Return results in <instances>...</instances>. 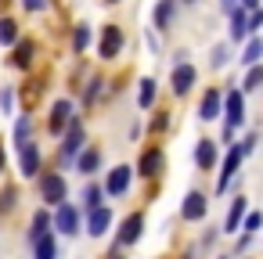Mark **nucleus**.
Segmentation results:
<instances>
[{
  "mask_svg": "<svg viewBox=\"0 0 263 259\" xmlns=\"http://www.w3.org/2000/svg\"><path fill=\"white\" fill-rule=\"evenodd\" d=\"M220 259H227V255H220Z\"/></svg>",
  "mask_w": 263,
  "mask_h": 259,
  "instance_id": "45",
  "label": "nucleus"
},
{
  "mask_svg": "<svg viewBox=\"0 0 263 259\" xmlns=\"http://www.w3.org/2000/svg\"><path fill=\"white\" fill-rule=\"evenodd\" d=\"M241 8H245V11H256V8H259V0H241Z\"/></svg>",
  "mask_w": 263,
  "mask_h": 259,
  "instance_id": "39",
  "label": "nucleus"
},
{
  "mask_svg": "<svg viewBox=\"0 0 263 259\" xmlns=\"http://www.w3.org/2000/svg\"><path fill=\"white\" fill-rule=\"evenodd\" d=\"M87 44H90V26H76V33H72V47H76V51H87Z\"/></svg>",
  "mask_w": 263,
  "mask_h": 259,
  "instance_id": "29",
  "label": "nucleus"
},
{
  "mask_svg": "<svg viewBox=\"0 0 263 259\" xmlns=\"http://www.w3.org/2000/svg\"><path fill=\"white\" fill-rule=\"evenodd\" d=\"M259 26H263V11L256 8V11L249 15V33H252V29H259Z\"/></svg>",
  "mask_w": 263,
  "mask_h": 259,
  "instance_id": "36",
  "label": "nucleus"
},
{
  "mask_svg": "<svg viewBox=\"0 0 263 259\" xmlns=\"http://www.w3.org/2000/svg\"><path fill=\"white\" fill-rule=\"evenodd\" d=\"M51 223H54L58 234H69V237H72V234H80V209L69 205V202H62V205L54 209V220H51Z\"/></svg>",
  "mask_w": 263,
  "mask_h": 259,
  "instance_id": "4",
  "label": "nucleus"
},
{
  "mask_svg": "<svg viewBox=\"0 0 263 259\" xmlns=\"http://www.w3.org/2000/svg\"><path fill=\"white\" fill-rule=\"evenodd\" d=\"M245 212H249V198H245V194H238V198L231 202V209H227V223H223V230H227V234H234V230L241 227Z\"/></svg>",
  "mask_w": 263,
  "mask_h": 259,
  "instance_id": "16",
  "label": "nucleus"
},
{
  "mask_svg": "<svg viewBox=\"0 0 263 259\" xmlns=\"http://www.w3.org/2000/svg\"><path fill=\"white\" fill-rule=\"evenodd\" d=\"M227 58H231V54H227V47H223V44L209 51V65H213V69H223V65H227Z\"/></svg>",
  "mask_w": 263,
  "mask_h": 259,
  "instance_id": "30",
  "label": "nucleus"
},
{
  "mask_svg": "<svg viewBox=\"0 0 263 259\" xmlns=\"http://www.w3.org/2000/svg\"><path fill=\"white\" fill-rule=\"evenodd\" d=\"M33 51H36V47H33L29 40H18V44H15V58H11V65H15V69H29V65H33Z\"/></svg>",
  "mask_w": 263,
  "mask_h": 259,
  "instance_id": "21",
  "label": "nucleus"
},
{
  "mask_svg": "<svg viewBox=\"0 0 263 259\" xmlns=\"http://www.w3.org/2000/svg\"><path fill=\"white\" fill-rule=\"evenodd\" d=\"M108 227H112V209H108V205H98V209H90L87 230H90L94 237H101V234H108Z\"/></svg>",
  "mask_w": 263,
  "mask_h": 259,
  "instance_id": "12",
  "label": "nucleus"
},
{
  "mask_svg": "<svg viewBox=\"0 0 263 259\" xmlns=\"http://www.w3.org/2000/svg\"><path fill=\"white\" fill-rule=\"evenodd\" d=\"M15 202H18V191H15V187H4V194H0V212L15 209Z\"/></svg>",
  "mask_w": 263,
  "mask_h": 259,
  "instance_id": "32",
  "label": "nucleus"
},
{
  "mask_svg": "<svg viewBox=\"0 0 263 259\" xmlns=\"http://www.w3.org/2000/svg\"><path fill=\"white\" fill-rule=\"evenodd\" d=\"M141 230H144V216H141V212H130V216L123 220V227H119V245L141 241Z\"/></svg>",
  "mask_w": 263,
  "mask_h": 259,
  "instance_id": "9",
  "label": "nucleus"
},
{
  "mask_svg": "<svg viewBox=\"0 0 263 259\" xmlns=\"http://www.w3.org/2000/svg\"><path fill=\"white\" fill-rule=\"evenodd\" d=\"M65 191H69V187H65V176H62V173H44V176H40V198H44L47 205L58 209V205L65 202Z\"/></svg>",
  "mask_w": 263,
  "mask_h": 259,
  "instance_id": "1",
  "label": "nucleus"
},
{
  "mask_svg": "<svg viewBox=\"0 0 263 259\" xmlns=\"http://www.w3.org/2000/svg\"><path fill=\"white\" fill-rule=\"evenodd\" d=\"M223 8H227V11H234V0H223Z\"/></svg>",
  "mask_w": 263,
  "mask_h": 259,
  "instance_id": "40",
  "label": "nucleus"
},
{
  "mask_svg": "<svg viewBox=\"0 0 263 259\" xmlns=\"http://www.w3.org/2000/svg\"><path fill=\"white\" fill-rule=\"evenodd\" d=\"M130 180H134V169L130 166H116L112 173H108V180H105V194H126L130 191Z\"/></svg>",
  "mask_w": 263,
  "mask_h": 259,
  "instance_id": "7",
  "label": "nucleus"
},
{
  "mask_svg": "<svg viewBox=\"0 0 263 259\" xmlns=\"http://www.w3.org/2000/svg\"><path fill=\"white\" fill-rule=\"evenodd\" d=\"M234 148L241 151V158H249V155H252V148H256V133H249V137H245V141H238Z\"/></svg>",
  "mask_w": 263,
  "mask_h": 259,
  "instance_id": "35",
  "label": "nucleus"
},
{
  "mask_svg": "<svg viewBox=\"0 0 263 259\" xmlns=\"http://www.w3.org/2000/svg\"><path fill=\"white\" fill-rule=\"evenodd\" d=\"M29 130H33V123H29V119H18V123H15V141L26 144V141H29Z\"/></svg>",
  "mask_w": 263,
  "mask_h": 259,
  "instance_id": "33",
  "label": "nucleus"
},
{
  "mask_svg": "<svg viewBox=\"0 0 263 259\" xmlns=\"http://www.w3.org/2000/svg\"><path fill=\"white\" fill-rule=\"evenodd\" d=\"M18 169H22V176H40V144H33V141L18 144Z\"/></svg>",
  "mask_w": 263,
  "mask_h": 259,
  "instance_id": "5",
  "label": "nucleus"
},
{
  "mask_svg": "<svg viewBox=\"0 0 263 259\" xmlns=\"http://www.w3.org/2000/svg\"><path fill=\"white\" fill-rule=\"evenodd\" d=\"M0 173H4V148H0Z\"/></svg>",
  "mask_w": 263,
  "mask_h": 259,
  "instance_id": "41",
  "label": "nucleus"
},
{
  "mask_svg": "<svg viewBox=\"0 0 263 259\" xmlns=\"http://www.w3.org/2000/svg\"><path fill=\"white\" fill-rule=\"evenodd\" d=\"M83 205H87V209H98V205H105V187L90 180V184L83 187Z\"/></svg>",
  "mask_w": 263,
  "mask_h": 259,
  "instance_id": "23",
  "label": "nucleus"
},
{
  "mask_svg": "<svg viewBox=\"0 0 263 259\" xmlns=\"http://www.w3.org/2000/svg\"><path fill=\"white\" fill-rule=\"evenodd\" d=\"M238 166H241V151H238V148H231V151H227V158H223V166H220V184H216V191H227V184L238 176Z\"/></svg>",
  "mask_w": 263,
  "mask_h": 259,
  "instance_id": "11",
  "label": "nucleus"
},
{
  "mask_svg": "<svg viewBox=\"0 0 263 259\" xmlns=\"http://www.w3.org/2000/svg\"><path fill=\"white\" fill-rule=\"evenodd\" d=\"M11 108H15V94L4 87V90H0V112H4V115H11Z\"/></svg>",
  "mask_w": 263,
  "mask_h": 259,
  "instance_id": "34",
  "label": "nucleus"
},
{
  "mask_svg": "<svg viewBox=\"0 0 263 259\" xmlns=\"http://www.w3.org/2000/svg\"><path fill=\"white\" fill-rule=\"evenodd\" d=\"M0 44H4V47L18 44V22L15 18H0Z\"/></svg>",
  "mask_w": 263,
  "mask_h": 259,
  "instance_id": "25",
  "label": "nucleus"
},
{
  "mask_svg": "<svg viewBox=\"0 0 263 259\" xmlns=\"http://www.w3.org/2000/svg\"><path fill=\"white\" fill-rule=\"evenodd\" d=\"M220 108H223V97H220V90L213 87V90H205V97H202V105H198V119L213 123V119H220Z\"/></svg>",
  "mask_w": 263,
  "mask_h": 259,
  "instance_id": "10",
  "label": "nucleus"
},
{
  "mask_svg": "<svg viewBox=\"0 0 263 259\" xmlns=\"http://www.w3.org/2000/svg\"><path fill=\"white\" fill-rule=\"evenodd\" d=\"M72 123V101H54V108H51V133H62L65 126Z\"/></svg>",
  "mask_w": 263,
  "mask_h": 259,
  "instance_id": "14",
  "label": "nucleus"
},
{
  "mask_svg": "<svg viewBox=\"0 0 263 259\" xmlns=\"http://www.w3.org/2000/svg\"><path fill=\"white\" fill-rule=\"evenodd\" d=\"M76 169H80L83 176L98 173V169H101V151H98V148H83V151L76 155Z\"/></svg>",
  "mask_w": 263,
  "mask_h": 259,
  "instance_id": "17",
  "label": "nucleus"
},
{
  "mask_svg": "<svg viewBox=\"0 0 263 259\" xmlns=\"http://www.w3.org/2000/svg\"><path fill=\"white\" fill-rule=\"evenodd\" d=\"M184 4H198V0H184Z\"/></svg>",
  "mask_w": 263,
  "mask_h": 259,
  "instance_id": "42",
  "label": "nucleus"
},
{
  "mask_svg": "<svg viewBox=\"0 0 263 259\" xmlns=\"http://www.w3.org/2000/svg\"><path fill=\"white\" fill-rule=\"evenodd\" d=\"M231 40L234 44H241V40H249V15H245V8L238 11H231Z\"/></svg>",
  "mask_w": 263,
  "mask_h": 259,
  "instance_id": "19",
  "label": "nucleus"
},
{
  "mask_svg": "<svg viewBox=\"0 0 263 259\" xmlns=\"http://www.w3.org/2000/svg\"><path fill=\"white\" fill-rule=\"evenodd\" d=\"M177 15V0H155V29H170Z\"/></svg>",
  "mask_w": 263,
  "mask_h": 259,
  "instance_id": "20",
  "label": "nucleus"
},
{
  "mask_svg": "<svg viewBox=\"0 0 263 259\" xmlns=\"http://www.w3.org/2000/svg\"><path fill=\"white\" fill-rule=\"evenodd\" d=\"M249 245H252V234H241V237H238V252H245Z\"/></svg>",
  "mask_w": 263,
  "mask_h": 259,
  "instance_id": "38",
  "label": "nucleus"
},
{
  "mask_svg": "<svg viewBox=\"0 0 263 259\" xmlns=\"http://www.w3.org/2000/svg\"><path fill=\"white\" fill-rule=\"evenodd\" d=\"M259 87H263V65H252L245 83H241V90H259Z\"/></svg>",
  "mask_w": 263,
  "mask_h": 259,
  "instance_id": "28",
  "label": "nucleus"
},
{
  "mask_svg": "<svg viewBox=\"0 0 263 259\" xmlns=\"http://www.w3.org/2000/svg\"><path fill=\"white\" fill-rule=\"evenodd\" d=\"M159 169H162V151L159 148H148L144 158H141V176H155Z\"/></svg>",
  "mask_w": 263,
  "mask_h": 259,
  "instance_id": "22",
  "label": "nucleus"
},
{
  "mask_svg": "<svg viewBox=\"0 0 263 259\" xmlns=\"http://www.w3.org/2000/svg\"><path fill=\"white\" fill-rule=\"evenodd\" d=\"M184 259H191V255H184Z\"/></svg>",
  "mask_w": 263,
  "mask_h": 259,
  "instance_id": "44",
  "label": "nucleus"
},
{
  "mask_svg": "<svg viewBox=\"0 0 263 259\" xmlns=\"http://www.w3.org/2000/svg\"><path fill=\"white\" fill-rule=\"evenodd\" d=\"M119 47H123V29H119V26H105L98 54H101V58H116V54H119Z\"/></svg>",
  "mask_w": 263,
  "mask_h": 259,
  "instance_id": "8",
  "label": "nucleus"
},
{
  "mask_svg": "<svg viewBox=\"0 0 263 259\" xmlns=\"http://www.w3.org/2000/svg\"><path fill=\"white\" fill-rule=\"evenodd\" d=\"M259 58H263V40H249L245 44V51H241V65H259Z\"/></svg>",
  "mask_w": 263,
  "mask_h": 259,
  "instance_id": "24",
  "label": "nucleus"
},
{
  "mask_svg": "<svg viewBox=\"0 0 263 259\" xmlns=\"http://www.w3.org/2000/svg\"><path fill=\"white\" fill-rule=\"evenodd\" d=\"M223 119H227V130L234 133L241 123H245V97H241V90H231L227 97H223Z\"/></svg>",
  "mask_w": 263,
  "mask_h": 259,
  "instance_id": "2",
  "label": "nucleus"
},
{
  "mask_svg": "<svg viewBox=\"0 0 263 259\" xmlns=\"http://www.w3.org/2000/svg\"><path fill=\"white\" fill-rule=\"evenodd\" d=\"M216 158H220L216 144H213L209 137H202V141L195 144V162H198V169H213V166H216Z\"/></svg>",
  "mask_w": 263,
  "mask_h": 259,
  "instance_id": "15",
  "label": "nucleus"
},
{
  "mask_svg": "<svg viewBox=\"0 0 263 259\" xmlns=\"http://www.w3.org/2000/svg\"><path fill=\"white\" fill-rule=\"evenodd\" d=\"M83 141H87L83 123L72 119V123H69V133H65V141H62V162H76V155L83 151Z\"/></svg>",
  "mask_w": 263,
  "mask_h": 259,
  "instance_id": "3",
  "label": "nucleus"
},
{
  "mask_svg": "<svg viewBox=\"0 0 263 259\" xmlns=\"http://www.w3.org/2000/svg\"><path fill=\"white\" fill-rule=\"evenodd\" d=\"M259 227H263V216H259V212H245L241 230H245V234H252V230H259Z\"/></svg>",
  "mask_w": 263,
  "mask_h": 259,
  "instance_id": "31",
  "label": "nucleus"
},
{
  "mask_svg": "<svg viewBox=\"0 0 263 259\" xmlns=\"http://www.w3.org/2000/svg\"><path fill=\"white\" fill-rule=\"evenodd\" d=\"M22 4H26L29 11H44V8H47V0H22Z\"/></svg>",
  "mask_w": 263,
  "mask_h": 259,
  "instance_id": "37",
  "label": "nucleus"
},
{
  "mask_svg": "<svg viewBox=\"0 0 263 259\" xmlns=\"http://www.w3.org/2000/svg\"><path fill=\"white\" fill-rule=\"evenodd\" d=\"M141 108H152L155 105V79H141Z\"/></svg>",
  "mask_w": 263,
  "mask_h": 259,
  "instance_id": "27",
  "label": "nucleus"
},
{
  "mask_svg": "<svg viewBox=\"0 0 263 259\" xmlns=\"http://www.w3.org/2000/svg\"><path fill=\"white\" fill-rule=\"evenodd\" d=\"M33 259H58V245H54V234H40L33 241Z\"/></svg>",
  "mask_w": 263,
  "mask_h": 259,
  "instance_id": "18",
  "label": "nucleus"
},
{
  "mask_svg": "<svg viewBox=\"0 0 263 259\" xmlns=\"http://www.w3.org/2000/svg\"><path fill=\"white\" fill-rule=\"evenodd\" d=\"M108 4H119V0H108Z\"/></svg>",
  "mask_w": 263,
  "mask_h": 259,
  "instance_id": "43",
  "label": "nucleus"
},
{
  "mask_svg": "<svg viewBox=\"0 0 263 259\" xmlns=\"http://www.w3.org/2000/svg\"><path fill=\"white\" fill-rule=\"evenodd\" d=\"M205 209H209V202H205L202 191H187V198L180 202V216H184L187 223H198V220L205 216Z\"/></svg>",
  "mask_w": 263,
  "mask_h": 259,
  "instance_id": "6",
  "label": "nucleus"
},
{
  "mask_svg": "<svg viewBox=\"0 0 263 259\" xmlns=\"http://www.w3.org/2000/svg\"><path fill=\"white\" fill-rule=\"evenodd\" d=\"M191 87H195V69H191L187 62H180V65L173 69V94H177V97H184Z\"/></svg>",
  "mask_w": 263,
  "mask_h": 259,
  "instance_id": "13",
  "label": "nucleus"
},
{
  "mask_svg": "<svg viewBox=\"0 0 263 259\" xmlns=\"http://www.w3.org/2000/svg\"><path fill=\"white\" fill-rule=\"evenodd\" d=\"M47 230H51V216H47V212L40 209V212L33 216V230H29V245H33V241H36L40 234H47Z\"/></svg>",
  "mask_w": 263,
  "mask_h": 259,
  "instance_id": "26",
  "label": "nucleus"
}]
</instances>
